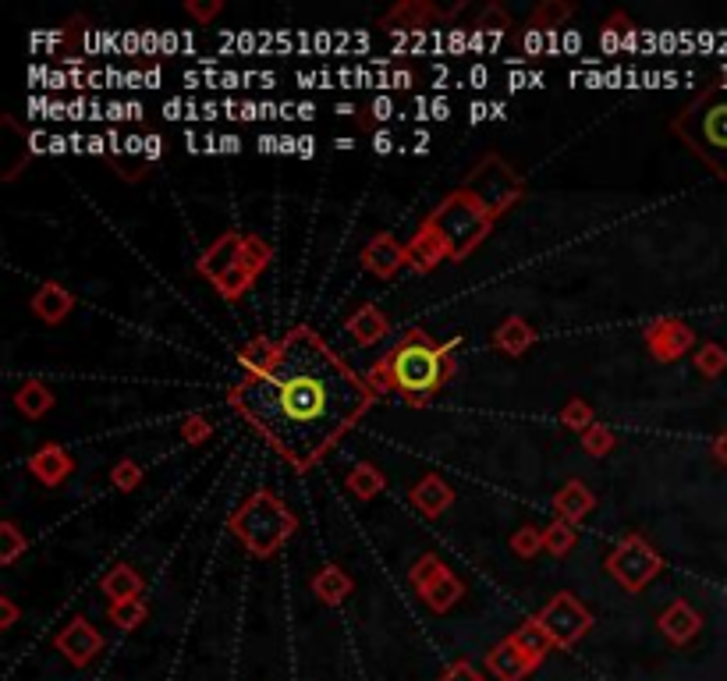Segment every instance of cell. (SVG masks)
<instances>
[{"label": "cell", "mask_w": 727, "mask_h": 681, "mask_svg": "<svg viewBox=\"0 0 727 681\" xmlns=\"http://www.w3.org/2000/svg\"><path fill=\"white\" fill-rule=\"evenodd\" d=\"M369 401V387L313 330L284 337L274 359L235 391L245 419L295 465L316 462Z\"/></svg>", "instance_id": "6da1fadb"}, {"label": "cell", "mask_w": 727, "mask_h": 681, "mask_svg": "<svg viewBox=\"0 0 727 681\" xmlns=\"http://www.w3.org/2000/svg\"><path fill=\"white\" fill-rule=\"evenodd\" d=\"M391 380L405 394H430L444 380V355L423 341H408L391 355Z\"/></svg>", "instance_id": "7a4b0ae2"}, {"label": "cell", "mask_w": 727, "mask_h": 681, "mask_svg": "<svg viewBox=\"0 0 727 681\" xmlns=\"http://www.w3.org/2000/svg\"><path fill=\"white\" fill-rule=\"evenodd\" d=\"M696 146L706 157L720 160L727 153V100H706L692 110V125H688Z\"/></svg>", "instance_id": "3957f363"}]
</instances>
